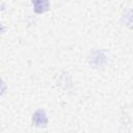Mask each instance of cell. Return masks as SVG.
Listing matches in <instances>:
<instances>
[{"mask_svg":"<svg viewBox=\"0 0 133 133\" xmlns=\"http://www.w3.org/2000/svg\"><path fill=\"white\" fill-rule=\"evenodd\" d=\"M32 122L35 124V126L42 127V126H46V125H47L48 119H47V116H46L45 112H44L43 110L39 109V110L35 111V113L33 114Z\"/></svg>","mask_w":133,"mask_h":133,"instance_id":"cell-1","label":"cell"}]
</instances>
